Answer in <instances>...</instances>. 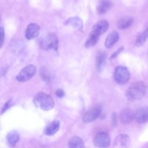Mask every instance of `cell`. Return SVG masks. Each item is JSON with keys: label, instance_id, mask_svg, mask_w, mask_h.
I'll return each mask as SVG.
<instances>
[{"label": "cell", "instance_id": "cell-1", "mask_svg": "<svg viewBox=\"0 0 148 148\" xmlns=\"http://www.w3.org/2000/svg\"><path fill=\"white\" fill-rule=\"evenodd\" d=\"M148 92V86L143 81H138L132 83L126 92V97L130 101H136L143 98Z\"/></svg>", "mask_w": 148, "mask_h": 148}, {"label": "cell", "instance_id": "cell-2", "mask_svg": "<svg viewBox=\"0 0 148 148\" xmlns=\"http://www.w3.org/2000/svg\"><path fill=\"white\" fill-rule=\"evenodd\" d=\"M35 106L45 111L51 109L54 105V102L53 98L45 92H39L34 98L33 99Z\"/></svg>", "mask_w": 148, "mask_h": 148}, {"label": "cell", "instance_id": "cell-3", "mask_svg": "<svg viewBox=\"0 0 148 148\" xmlns=\"http://www.w3.org/2000/svg\"><path fill=\"white\" fill-rule=\"evenodd\" d=\"M58 46V40L54 33L48 34L40 41V46L44 50L53 49L57 50Z\"/></svg>", "mask_w": 148, "mask_h": 148}, {"label": "cell", "instance_id": "cell-4", "mask_svg": "<svg viewBox=\"0 0 148 148\" xmlns=\"http://www.w3.org/2000/svg\"><path fill=\"white\" fill-rule=\"evenodd\" d=\"M113 77L117 83L119 84H124L129 81L130 73L126 67L117 66L114 69Z\"/></svg>", "mask_w": 148, "mask_h": 148}, {"label": "cell", "instance_id": "cell-5", "mask_svg": "<svg viewBox=\"0 0 148 148\" xmlns=\"http://www.w3.org/2000/svg\"><path fill=\"white\" fill-rule=\"evenodd\" d=\"M36 67L30 64L25 66L17 75L16 80L19 82H24L31 79L35 74Z\"/></svg>", "mask_w": 148, "mask_h": 148}, {"label": "cell", "instance_id": "cell-6", "mask_svg": "<svg viewBox=\"0 0 148 148\" xmlns=\"http://www.w3.org/2000/svg\"><path fill=\"white\" fill-rule=\"evenodd\" d=\"M111 142L110 135L105 132L98 133L95 136L93 143L96 147H106L109 146Z\"/></svg>", "mask_w": 148, "mask_h": 148}, {"label": "cell", "instance_id": "cell-7", "mask_svg": "<svg viewBox=\"0 0 148 148\" xmlns=\"http://www.w3.org/2000/svg\"><path fill=\"white\" fill-rule=\"evenodd\" d=\"M101 110V107L100 106H96L86 112L83 119L84 122L91 123L95 121L100 116Z\"/></svg>", "mask_w": 148, "mask_h": 148}, {"label": "cell", "instance_id": "cell-8", "mask_svg": "<svg viewBox=\"0 0 148 148\" xmlns=\"http://www.w3.org/2000/svg\"><path fill=\"white\" fill-rule=\"evenodd\" d=\"M135 119V113L130 108L123 109L119 115V120L124 124H129Z\"/></svg>", "mask_w": 148, "mask_h": 148}, {"label": "cell", "instance_id": "cell-9", "mask_svg": "<svg viewBox=\"0 0 148 148\" xmlns=\"http://www.w3.org/2000/svg\"><path fill=\"white\" fill-rule=\"evenodd\" d=\"M131 143L130 136L126 134H121L117 135L113 142L114 147H128Z\"/></svg>", "mask_w": 148, "mask_h": 148}, {"label": "cell", "instance_id": "cell-10", "mask_svg": "<svg viewBox=\"0 0 148 148\" xmlns=\"http://www.w3.org/2000/svg\"><path fill=\"white\" fill-rule=\"evenodd\" d=\"M135 119L139 124L145 123L148 121V107L142 106L139 108L135 113Z\"/></svg>", "mask_w": 148, "mask_h": 148}, {"label": "cell", "instance_id": "cell-11", "mask_svg": "<svg viewBox=\"0 0 148 148\" xmlns=\"http://www.w3.org/2000/svg\"><path fill=\"white\" fill-rule=\"evenodd\" d=\"M40 27L35 23L29 24L25 30V38L29 40L32 39L38 36L39 34Z\"/></svg>", "mask_w": 148, "mask_h": 148}, {"label": "cell", "instance_id": "cell-12", "mask_svg": "<svg viewBox=\"0 0 148 148\" xmlns=\"http://www.w3.org/2000/svg\"><path fill=\"white\" fill-rule=\"evenodd\" d=\"M112 5L110 0H99L97 6V12L99 14H104L110 9Z\"/></svg>", "mask_w": 148, "mask_h": 148}, {"label": "cell", "instance_id": "cell-13", "mask_svg": "<svg viewBox=\"0 0 148 148\" xmlns=\"http://www.w3.org/2000/svg\"><path fill=\"white\" fill-rule=\"evenodd\" d=\"M109 27V23L106 20H102L97 22L92 27V30L100 35L105 32Z\"/></svg>", "mask_w": 148, "mask_h": 148}, {"label": "cell", "instance_id": "cell-14", "mask_svg": "<svg viewBox=\"0 0 148 148\" xmlns=\"http://www.w3.org/2000/svg\"><path fill=\"white\" fill-rule=\"evenodd\" d=\"M60 123L58 120H54L46 126L44 130V133L46 135H53L59 130Z\"/></svg>", "mask_w": 148, "mask_h": 148}, {"label": "cell", "instance_id": "cell-15", "mask_svg": "<svg viewBox=\"0 0 148 148\" xmlns=\"http://www.w3.org/2000/svg\"><path fill=\"white\" fill-rule=\"evenodd\" d=\"M119 34L117 31H112L106 37L105 45V47L108 49L111 48L119 40Z\"/></svg>", "mask_w": 148, "mask_h": 148}, {"label": "cell", "instance_id": "cell-16", "mask_svg": "<svg viewBox=\"0 0 148 148\" xmlns=\"http://www.w3.org/2000/svg\"><path fill=\"white\" fill-rule=\"evenodd\" d=\"M106 54L105 51H99L96 56V67L98 71H101L103 68L106 64Z\"/></svg>", "mask_w": 148, "mask_h": 148}, {"label": "cell", "instance_id": "cell-17", "mask_svg": "<svg viewBox=\"0 0 148 148\" xmlns=\"http://www.w3.org/2000/svg\"><path fill=\"white\" fill-rule=\"evenodd\" d=\"M99 36L100 35L99 34L92 30L86 42L85 47L87 48H89L95 46L99 40Z\"/></svg>", "mask_w": 148, "mask_h": 148}, {"label": "cell", "instance_id": "cell-18", "mask_svg": "<svg viewBox=\"0 0 148 148\" xmlns=\"http://www.w3.org/2000/svg\"><path fill=\"white\" fill-rule=\"evenodd\" d=\"M20 136L18 134L14 131L10 132L6 136V143L9 147H14L19 141Z\"/></svg>", "mask_w": 148, "mask_h": 148}, {"label": "cell", "instance_id": "cell-19", "mask_svg": "<svg viewBox=\"0 0 148 148\" xmlns=\"http://www.w3.org/2000/svg\"><path fill=\"white\" fill-rule=\"evenodd\" d=\"M65 24L71 25L79 30H81L83 28L82 20L78 17H72L68 18L66 20Z\"/></svg>", "mask_w": 148, "mask_h": 148}, {"label": "cell", "instance_id": "cell-20", "mask_svg": "<svg viewBox=\"0 0 148 148\" xmlns=\"http://www.w3.org/2000/svg\"><path fill=\"white\" fill-rule=\"evenodd\" d=\"M133 23V18L131 17H124L120 18L117 22V27L120 29L129 28Z\"/></svg>", "mask_w": 148, "mask_h": 148}, {"label": "cell", "instance_id": "cell-21", "mask_svg": "<svg viewBox=\"0 0 148 148\" xmlns=\"http://www.w3.org/2000/svg\"><path fill=\"white\" fill-rule=\"evenodd\" d=\"M68 147L72 148H82L84 147L83 139L79 136L72 137L68 142Z\"/></svg>", "mask_w": 148, "mask_h": 148}, {"label": "cell", "instance_id": "cell-22", "mask_svg": "<svg viewBox=\"0 0 148 148\" xmlns=\"http://www.w3.org/2000/svg\"><path fill=\"white\" fill-rule=\"evenodd\" d=\"M148 38V27L138 37L135 42V45L137 47L142 46Z\"/></svg>", "mask_w": 148, "mask_h": 148}, {"label": "cell", "instance_id": "cell-23", "mask_svg": "<svg viewBox=\"0 0 148 148\" xmlns=\"http://www.w3.org/2000/svg\"><path fill=\"white\" fill-rule=\"evenodd\" d=\"M5 41V29L3 27H0V48H1Z\"/></svg>", "mask_w": 148, "mask_h": 148}, {"label": "cell", "instance_id": "cell-24", "mask_svg": "<svg viewBox=\"0 0 148 148\" xmlns=\"http://www.w3.org/2000/svg\"><path fill=\"white\" fill-rule=\"evenodd\" d=\"M41 76L42 77L43 79L45 80L46 81H49L50 79V75L48 73V72L46 71V69H42V72L40 73Z\"/></svg>", "mask_w": 148, "mask_h": 148}, {"label": "cell", "instance_id": "cell-25", "mask_svg": "<svg viewBox=\"0 0 148 148\" xmlns=\"http://www.w3.org/2000/svg\"><path fill=\"white\" fill-rule=\"evenodd\" d=\"M123 49H124V47H123V46H121L120 47H119L116 51H115L111 55V56H110V59L111 60V59H113V58H116V57L123 50Z\"/></svg>", "mask_w": 148, "mask_h": 148}, {"label": "cell", "instance_id": "cell-26", "mask_svg": "<svg viewBox=\"0 0 148 148\" xmlns=\"http://www.w3.org/2000/svg\"><path fill=\"white\" fill-rule=\"evenodd\" d=\"M112 125L114 127H116L117 124V114L116 113H113L112 115Z\"/></svg>", "mask_w": 148, "mask_h": 148}, {"label": "cell", "instance_id": "cell-27", "mask_svg": "<svg viewBox=\"0 0 148 148\" xmlns=\"http://www.w3.org/2000/svg\"><path fill=\"white\" fill-rule=\"evenodd\" d=\"M10 103H11V101L9 100L8 101V102H6L5 105H3L2 110H1V114H2L3 113H4L9 107H10Z\"/></svg>", "mask_w": 148, "mask_h": 148}, {"label": "cell", "instance_id": "cell-28", "mask_svg": "<svg viewBox=\"0 0 148 148\" xmlns=\"http://www.w3.org/2000/svg\"><path fill=\"white\" fill-rule=\"evenodd\" d=\"M56 95L59 98H62L65 95V92L62 90L58 89L56 91Z\"/></svg>", "mask_w": 148, "mask_h": 148}, {"label": "cell", "instance_id": "cell-29", "mask_svg": "<svg viewBox=\"0 0 148 148\" xmlns=\"http://www.w3.org/2000/svg\"><path fill=\"white\" fill-rule=\"evenodd\" d=\"M0 22H1V17H0Z\"/></svg>", "mask_w": 148, "mask_h": 148}, {"label": "cell", "instance_id": "cell-30", "mask_svg": "<svg viewBox=\"0 0 148 148\" xmlns=\"http://www.w3.org/2000/svg\"><path fill=\"white\" fill-rule=\"evenodd\" d=\"M147 57H148V51H147Z\"/></svg>", "mask_w": 148, "mask_h": 148}]
</instances>
